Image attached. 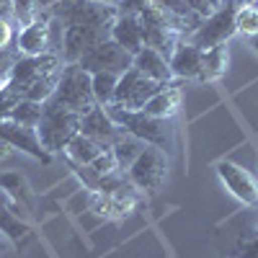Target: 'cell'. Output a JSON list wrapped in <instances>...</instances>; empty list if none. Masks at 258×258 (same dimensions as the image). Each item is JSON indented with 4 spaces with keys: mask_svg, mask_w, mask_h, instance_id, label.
Here are the masks:
<instances>
[{
    "mask_svg": "<svg viewBox=\"0 0 258 258\" xmlns=\"http://www.w3.org/2000/svg\"><path fill=\"white\" fill-rule=\"evenodd\" d=\"M0 85H3V83H0Z\"/></svg>",
    "mask_w": 258,
    "mask_h": 258,
    "instance_id": "cell-41",
    "label": "cell"
},
{
    "mask_svg": "<svg viewBox=\"0 0 258 258\" xmlns=\"http://www.w3.org/2000/svg\"><path fill=\"white\" fill-rule=\"evenodd\" d=\"M41 114H44V103L21 98V101H18V106L13 109V114H11V119H13V121H18V124H24V126H34V129H36V124H39Z\"/></svg>",
    "mask_w": 258,
    "mask_h": 258,
    "instance_id": "cell-23",
    "label": "cell"
},
{
    "mask_svg": "<svg viewBox=\"0 0 258 258\" xmlns=\"http://www.w3.org/2000/svg\"><path fill=\"white\" fill-rule=\"evenodd\" d=\"M170 70H173V78L181 80H199L202 83V68H204V49L188 44V41H181V44L173 49L168 59Z\"/></svg>",
    "mask_w": 258,
    "mask_h": 258,
    "instance_id": "cell-15",
    "label": "cell"
},
{
    "mask_svg": "<svg viewBox=\"0 0 258 258\" xmlns=\"http://www.w3.org/2000/svg\"><path fill=\"white\" fill-rule=\"evenodd\" d=\"M181 109V88L176 83H168L163 88L145 103V114L158 116V119H173Z\"/></svg>",
    "mask_w": 258,
    "mask_h": 258,
    "instance_id": "cell-18",
    "label": "cell"
},
{
    "mask_svg": "<svg viewBox=\"0 0 258 258\" xmlns=\"http://www.w3.org/2000/svg\"><path fill=\"white\" fill-rule=\"evenodd\" d=\"M217 176L225 183V188L238 202H243V204H258V178L250 173V170H245L238 163L222 160L217 165Z\"/></svg>",
    "mask_w": 258,
    "mask_h": 258,
    "instance_id": "cell-12",
    "label": "cell"
},
{
    "mask_svg": "<svg viewBox=\"0 0 258 258\" xmlns=\"http://www.w3.org/2000/svg\"><path fill=\"white\" fill-rule=\"evenodd\" d=\"M11 153H13V147L0 137V160H6V158H11Z\"/></svg>",
    "mask_w": 258,
    "mask_h": 258,
    "instance_id": "cell-34",
    "label": "cell"
},
{
    "mask_svg": "<svg viewBox=\"0 0 258 258\" xmlns=\"http://www.w3.org/2000/svg\"><path fill=\"white\" fill-rule=\"evenodd\" d=\"M0 188L11 191L18 202L26 199V194H24V191H26V183H24V178H21V173H16V170H8V173L0 176Z\"/></svg>",
    "mask_w": 258,
    "mask_h": 258,
    "instance_id": "cell-27",
    "label": "cell"
},
{
    "mask_svg": "<svg viewBox=\"0 0 258 258\" xmlns=\"http://www.w3.org/2000/svg\"><path fill=\"white\" fill-rule=\"evenodd\" d=\"M91 170L101 178V176H106V173H114V170H119V165H116V158H114V150L109 147V150H103V153L91 163Z\"/></svg>",
    "mask_w": 258,
    "mask_h": 258,
    "instance_id": "cell-28",
    "label": "cell"
},
{
    "mask_svg": "<svg viewBox=\"0 0 258 258\" xmlns=\"http://www.w3.org/2000/svg\"><path fill=\"white\" fill-rule=\"evenodd\" d=\"M116 80H119V75H114V73H91V88H93L98 106H109L114 101Z\"/></svg>",
    "mask_w": 258,
    "mask_h": 258,
    "instance_id": "cell-22",
    "label": "cell"
},
{
    "mask_svg": "<svg viewBox=\"0 0 258 258\" xmlns=\"http://www.w3.org/2000/svg\"><path fill=\"white\" fill-rule=\"evenodd\" d=\"M47 103H54L59 109H68L73 114H88L91 109H96V96L91 88V73L83 70L78 62H68L59 73L57 88L52 93V98Z\"/></svg>",
    "mask_w": 258,
    "mask_h": 258,
    "instance_id": "cell-1",
    "label": "cell"
},
{
    "mask_svg": "<svg viewBox=\"0 0 258 258\" xmlns=\"http://www.w3.org/2000/svg\"><path fill=\"white\" fill-rule=\"evenodd\" d=\"M91 3H101V6H111V8H119L121 0H91Z\"/></svg>",
    "mask_w": 258,
    "mask_h": 258,
    "instance_id": "cell-36",
    "label": "cell"
},
{
    "mask_svg": "<svg viewBox=\"0 0 258 258\" xmlns=\"http://www.w3.org/2000/svg\"><path fill=\"white\" fill-rule=\"evenodd\" d=\"M129 181L135 183L137 191L142 194H155L168 176V155L165 150L155 147V145H145V150L140 153V158L132 163V168L126 170Z\"/></svg>",
    "mask_w": 258,
    "mask_h": 258,
    "instance_id": "cell-7",
    "label": "cell"
},
{
    "mask_svg": "<svg viewBox=\"0 0 258 258\" xmlns=\"http://www.w3.org/2000/svg\"><path fill=\"white\" fill-rule=\"evenodd\" d=\"M132 68H135L140 75H145L147 80H155V83H160V85L173 83V70H170L168 59H165L160 52L150 49V47H142V49L135 54Z\"/></svg>",
    "mask_w": 258,
    "mask_h": 258,
    "instance_id": "cell-16",
    "label": "cell"
},
{
    "mask_svg": "<svg viewBox=\"0 0 258 258\" xmlns=\"http://www.w3.org/2000/svg\"><path fill=\"white\" fill-rule=\"evenodd\" d=\"M0 21H13V0H0Z\"/></svg>",
    "mask_w": 258,
    "mask_h": 258,
    "instance_id": "cell-33",
    "label": "cell"
},
{
    "mask_svg": "<svg viewBox=\"0 0 258 258\" xmlns=\"http://www.w3.org/2000/svg\"><path fill=\"white\" fill-rule=\"evenodd\" d=\"M103 150H109V147H103V145H98L96 140H91V137H85L83 132H78L70 142H68V147H64V155H68L75 165H91Z\"/></svg>",
    "mask_w": 258,
    "mask_h": 258,
    "instance_id": "cell-19",
    "label": "cell"
},
{
    "mask_svg": "<svg viewBox=\"0 0 258 258\" xmlns=\"http://www.w3.org/2000/svg\"><path fill=\"white\" fill-rule=\"evenodd\" d=\"M64 26H111L116 18V8L91 3V0H57V6L49 11Z\"/></svg>",
    "mask_w": 258,
    "mask_h": 258,
    "instance_id": "cell-6",
    "label": "cell"
},
{
    "mask_svg": "<svg viewBox=\"0 0 258 258\" xmlns=\"http://www.w3.org/2000/svg\"><path fill=\"white\" fill-rule=\"evenodd\" d=\"M0 230H3L8 238H13V240H21V238L29 232V227H26L24 222H18V220L13 217V212H8L6 207L0 209Z\"/></svg>",
    "mask_w": 258,
    "mask_h": 258,
    "instance_id": "cell-26",
    "label": "cell"
},
{
    "mask_svg": "<svg viewBox=\"0 0 258 258\" xmlns=\"http://www.w3.org/2000/svg\"><path fill=\"white\" fill-rule=\"evenodd\" d=\"M78 132H80V114L59 109L54 103H44V114L36 124V135L47 153L54 155L59 150H64Z\"/></svg>",
    "mask_w": 258,
    "mask_h": 258,
    "instance_id": "cell-4",
    "label": "cell"
},
{
    "mask_svg": "<svg viewBox=\"0 0 258 258\" xmlns=\"http://www.w3.org/2000/svg\"><path fill=\"white\" fill-rule=\"evenodd\" d=\"M212 3H214V6H217V8H220V6L225 3V0H212Z\"/></svg>",
    "mask_w": 258,
    "mask_h": 258,
    "instance_id": "cell-39",
    "label": "cell"
},
{
    "mask_svg": "<svg viewBox=\"0 0 258 258\" xmlns=\"http://www.w3.org/2000/svg\"><path fill=\"white\" fill-rule=\"evenodd\" d=\"M103 109H106V114L111 116V121L116 126H121L126 135L142 140L145 145H155V147L165 150L170 142H173V126H170V119L150 116L142 109L129 111V109H121L119 103H109V106H103Z\"/></svg>",
    "mask_w": 258,
    "mask_h": 258,
    "instance_id": "cell-2",
    "label": "cell"
},
{
    "mask_svg": "<svg viewBox=\"0 0 258 258\" xmlns=\"http://www.w3.org/2000/svg\"><path fill=\"white\" fill-rule=\"evenodd\" d=\"M235 11L238 8L225 0L220 8H214L209 16H204L199 21V26L191 31V36L186 41L199 49H212L217 44H227L235 36Z\"/></svg>",
    "mask_w": 258,
    "mask_h": 258,
    "instance_id": "cell-5",
    "label": "cell"
},
{
    "mask_svg": "<svg viewBox=\"0 0 258 258\" xmlns=\"http://www.w3.org/2000/svg\"><path fill=\"white\" fill-rule=\"evenodd\" d=\"M235 34L248 36V39L258 34V3L255 6H240L235 11Z\"/></svg>",
    "mask_w": 258,
    "mask_h": 258,
    "instance_id": "cell-24",
    "label": "cell"
},
{
    "mask_svg": "<svg viewBox=\"0 0 258 258\" xmlns=\"http://www.w3.org/2000/svg\"><path fill=\"white\" fill-rule=\"evenodd\" d=\"M111 26H64L62 49H59L64 64L78 62L88 49H93L96 44H101L106 39H111Z\"/></svg>",
    "mask_w": 258,
    "mask_h": 258,
    "instance_id": "cell-10",
    "label": "cell"
},
{
    "mask_svg": "<svg viewBox=\"0 0 258 258\" xmlns=\"http://www.w3.org/2000/svg\"><path fill=\"white\" fill-rule=\"evenodd\" d=\"M44 13L39 11L36 0H13V24H18L21 29L31 26L36 18H41Z\"/></svg>",
    "mask_w": 258,
    "mask_h": 258,
    "instance_id": "cell-25",
    "label": "cell"
},
{
    "mask_svg": "<svg viewBox=\"0 0 258 258\" xmlns=\"http://www.w3.org/2000/svg\"><path fill=\"white\" fill-rule=\"evenodd\" d=\"M0 137H3L13 150H21V153L31 155L39 163L52 160V153H47L44 145L39 142V135H36L34 126H24V124H18L13 119H3L0 121Z\"/></svg>",
    "mask_w": 258,
    "mask_h": 258,
    "instance_id": "cell-13",
    "label": "cell"
},
{
    "mask_svg": "<svg viewBox=\"0 0 258 258\" xmlns=\"http://www.w3.org/2000/svg\"><path fill=\"white\" fill-rule=\"evenodd\" d=\"M18 101H21V96H18L16 91H11L6 83L0 85V121H3V119H11L13 109L18 106Z\"/></svg>",
    "mask_w": 258,
    "mask_h": 258,
    "instance_id": "cell-30",
    "label": "cell"
},
{
    "mask_svg": "<svg viewBox=\"0 0 258 258\" xmlns=\"http://www.w3.org/2000/svg\"><path fill=\"white\" fill-rule=\"evenodd\" d=\"M160 88H163L160 83L147 80L135 68H129L116 80V91H114V101L111 103H119L121 109H129V111H140V109H145V103L153 98Z\"/></svg>",
    "mask_w": 258,
    "mask_h": 258,
    "instance_id": "cell-9",
    "label": "cell"
},
{
    "mask_svg": "<svg viewBox=\"0 0 258 258\" xmlns=\"http://www.w3.org/2000/svg\"><path fill=\"white\" fill-rule=\"evenodd\" d=\"M255 178H258V170H255Z\"/></svg>",
    "mask_w": 258,
    "mask_h": 258,
    "instance_id": "cell-40",
    "label": "cell"
},
{
    "mask_svg": "<svg viewBox=\"0 0 258 258\" xmlns=\"http://www.w3.org/2000/svg\"><path fill=\"white\" fill-rule=\"evenodd\" d=\"M235 258H258V230H253L250 235H245V238L238 243Z\"/></svg>",
    "mask_w": 258,
    "mask_h": 258,
    "instance_id": "cell-31",
    "label": "cell"
},
{
    "mask_svg": "<svg viewBox=\"0 0 258 258\" xmlns=\"http://www.w3.org/2000/svg\"><path fill=\"white\" fill-rule=\"evenodd\" d=\"M36 6H39L41 13H49V11L57 6V0H36Z\"/></svg>",
    "mask_w": 258,
    "mask_h": 258,
    "instance_id": "cell-35",
    "label": "cell"
},
{
    "mask_svg": "<svg viewBox=\"0 0 258 258\" xmlns=\"http://www.w3.org/2000/svg\"><path fill=\"white\" fill-rule=\"evenodd\" d=\"M111 39L116 41L119 47H124L129 54H137L145 47L140 18L132 16V13H116L114 26H111Z\"/></svg>",
    "mask_w": 258,
    "mask_h": 258,
    "instance_id": "cell-17",
    "label": "cell"
},
{
    "mask_svg": "<svg viewBox=\"0 0 258 258\" xmlns=\"http://www.w3.org/2000/svg\"><path fill=\"white\" fill-rule=\"evenodd\" d=\"M16 41V24L13 21H0V47H11Z\"/></svg>",
    "mask_w": 258,
    "mask_h": 258,
    "instance_id": "cell-32",
    "label": "cell"
},
{
    "mask_svg": "<svg viewBox=\"0 0 258 258\" xmlns=\"http://www.w3.org/2000/svg\"><path fill=\"white\" fill-rule=\"evenodd\" d=\"M111 150H114V158H116L119 170H129V168H132V163L140 158V153L145 150V142L137 140V137H132V135H124L119 142L111 145Z\"/></svg>",
    "mask_w": 258,
    "mask_h": 258,
    "instance_id": "cell-21",
    "label": "cell"
},
{
    "mask_svg": "<svg viewBox=\"0 0 258 258\" xmlns=\"http://www.w3.org/2000/svg\"><path fill=\"white\" fill-rule=\"evenodd\" d=\"M227 68H230V49H227V44H217L212 49H204L202 83H217V80H222Z\"/></svg>",
    "mask_w": 258,
    "mask_h": 258,
    "instance_id": "cell-20",
    "label": "cell"
},
{
    "mask_svg": "<svg viewBox=\"0 0 258 258\" xmlns=\"http://www.w3.org/2000/svg\"><path fill=\"white\" fill-rule=\"evenodd\" d=\"M62 68H64V59L57 52L36 54V57L21 54L18 62H16V68H13V73H11V78L6 80V85L24 98L34 85L44 83V80H52V78H59Z\"/></svg>",
    "mask_w": 258,
    "mask_h": 258,
    "instance_id": "cell-3",
    "label": "cell"
},
{
    "mask_svg": "<svg viewBox=\"0 0 258 258\" xmlns=\"http://www.w3.org/2000/svg\"><path fill=\"white\" fill-rule=\"evenodd\" d=\"M18 57H21V52L16 47H0V83H6L11 78Z\"/></svg>",
    "mask_w": 258,
    "mask_h": 258,
    "instance_id": "cell-29",
    "label": "cell"
},
{
    "mask_svg": "<svg viewBox=\"0 0 258 258\" xmlns=\"http://www.w3.org/2000/svg\"><path fill=\"white\" fill-rule=\"evenodd\" d=\"M80 132H83L85 137L96 140V142L103 145V147H111L114 142H119V140L126 135L121 126H116V124L111 121V116L106 114L103 106H96V109H91L88 114L80 116Z\"/></svg>",
    "mask_w": 258,
    "mask_h": 258,
    "instance_id": "cell-14",
    "label": "cell"
},
{
    "mask_svg": "<svg viewBox=\"0 0 258 258\" xmlns=\"http://www.w3.org/2000/svg\"><path fill=\"white\" fill-rule=\"evenodd\" d=\"M6 207V197H3V194H0V209H3Z\"/></svg>",
    "mask_w": 258,
    "mask_h": 258,
    "instance_id": "cell-38",
    "label": "cell"
},
{
    "mask_svg": "<svg viewBox=\"0 0 258 258\" xmlns=\"http://www.w3.org/2000/svg\"><path fill=\"white\" fill-rule=\"evenodd\" d=\"M137 204H140V191L135 188V183H129V186H124L119 191H111V194L96 191L91 212L98 214V217H103V220H124L137 209Z\"/></svg>",
    "mask_w": 258,
    "mask_h": 258,
    "instance_id": "cell-11",
    "label": "cell"
},
{
    "mask_svg": "<svg viewBox=\"0 0 258 258\" xmlns=\"http://www.w3.org/2000/svg\"><path fill=\"white\" fill-rule=\"evenodd\" d=\"M132 59H135V54H129L124 47H119L114 39H106V41H101V44H96L93 49L85 52L78 59V64L88 73L121 75V73H126L129 68H132Z\"/></svg>",
    "mask_w": 258,
    "mask_h": 258,
    "instance_id": "cell-8",
    "label": "cell"
},
{
    "mask_svg": "<svg viewBox=\"0 0 258 258\" xmlns=\"http://www.w3.org/2000/svg\"><path fill=\"white\" fill-rule=\"evenodd\" d=\"M250 47H253V52L258 54V34H255V36H250Z\"/></svg>",
    "mask_w": 258,
    "mask_h": 258,
    "instance_id": "cell-37",
    "label": "cell"
}]
</instances>
